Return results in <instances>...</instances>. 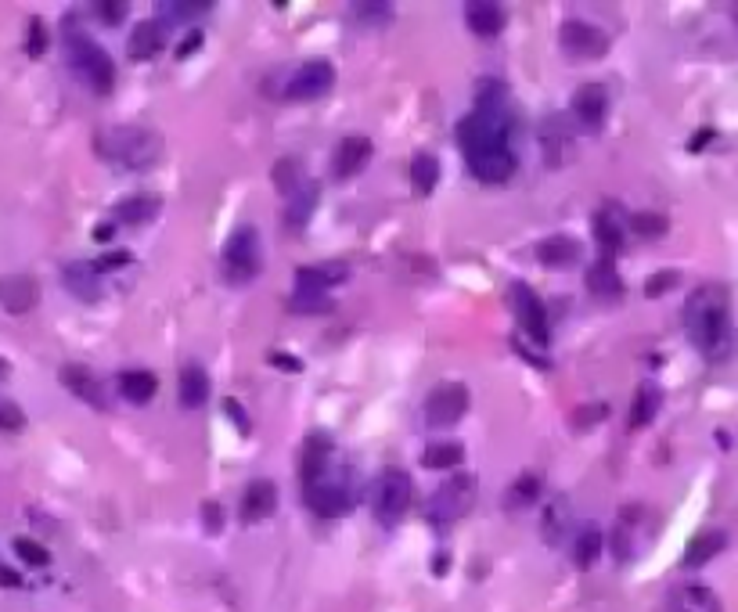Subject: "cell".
Returning a JSON list of instances; mask_svg holds the SVG:
<instances>
[{"label": "cell", "instance_id": "6da1fadb", "mask_svg": "<svg viewBox=\"0 0 738 612\" xmlns=\"http://www.w3.org/2000/svg\"><path fill=\"white\" fill-rule=\"evenodd\" d=\"M684 328L688 339L710 364H728L738 350V332L731 321V292L717 281L699 285L684 299Z\"/></svg>", "mask_w": 738, "mask_h": 612}, {"label": "cell", "instance_id": "7a4b0ae2", "mask_svg": "<svg viewBox=\"0 0 738 612\" xmlns=\"http://www.w3.org/2000/svg\"><path fill=\"white\" fill-rule=\"evenodd\" d=\"M458 141L465 148V159L508 148V141H512V108H508V90L501 83H486L479 90L472 116L458 123Z\"/></svg>", "mask_w": 738, "mask_h": 612}, {"label": "cell", "instance_id": "3957f363", "mask_svg": "<svg viewBox=\"0 0 738 612\" xmlns=\"http://www.w3.org/2000/svg\"><path fill=\"white\" fill-rule=\"evenodd\" d=\"M101 159L119 162L126 170H152L162 155V141L144 130V126H112V130H101L98 141H94Z\"/></svg>", "mask_w": 738, "mask_h": 612}, {"label": "cell", "instance_id": "277c9868", "mask_svg": "<svg viewBox=\"0 0 738 612\" xmlns=\"http://www.w3.org/2000/svg\"><path fill=\"white\" fill-rule=\"evenodd\" d=\"M65 54H69L72 72H76L94 94H108V90L116 87V65H112L108 51L94 40V36H87L83 29L72 26V22H65Z\"/></svg>", "mask_w": 738, "mask_h": 612}, {"label": "cell", "instance_id": "5b68a950", "mask_svg": "<svg viewBox=\"0 0 738 612\" xmlns=\"http://www.w3.org/2000/svg\"><path fill=\"white\" fill-rule=\"evenodd\" d=\"M411 497H414V483L404 468H382L375 486H371V512L389 530V526H396L407 515Z\"/></svg>", "mask_w": 738, "mask_h": 612}, {"label": "cell", "instance_id": "8992f818", "mask_svg": "<svg viewBox=\"0 0 738 612\" xmlns=\"http://www.w3.org/2000/svg\"><path fill=\"white\" fill-rule=\"evenodd\" d=\"M472 504H476V476L472 472H454L450 479H443L440 490L429 497V515L436 526H450V522L465 519L472 512Z\"/></svg>", "mask_w": 738, "mask_h": 612}, {"label": "cell", "instance_id": "52a82bcc", "mask_svg": "<svg viewBox=\"0 0 738 612\" xmlns=\"http://www.w3.org/2000/svg\"><path fill=\"white\" fill-rule=\"evenodd\" d=\"M263 267V256H260V234L256 227H238V231L227 238L224 245V274L234 281V285H245L260 274Z\"/></svg>", "mask_w": 738, "mask_h": 612}, {"label": "cell", "instance_id": "ba28073f", "mask_svg": "<svg viewBox=\"0 0 738 612\" xmlns=\"http://www.w3.org/2000/svg\"><path fill=\"white\" fill-rule=\"evenodd\" d=\"M558 44H562L566 58H573V62H598V58L609 54V36L598 26H591V22H580V18L562 22Z\"/></svg>", "mask_w": 738, "mask_h": 612}, {"label": "cell", "instance_id": "9c48e42d", "mask_svg": "<svg viewBox=\"0 0 738 612\" xmlns=\"http://www.w3.org/2000/svg\"><path fill=\"white\" fill-rule=\"evenodd\" d=\"M335 83V69L332 62H324V58H310L303 62L296 72H288L285 87H281V98L288 101H317L324 98Z\"/></svg>", "mask_w": 738, "mask_h": 612}, {"label": "cell", "instance_id": "30bf717a", "mask_svg": "<svg viewBox=\"0 0 738 612\" xmlns=\"http://www.w3.org/2000/svg\"><path fill=\"white\" fill-rule=\"evenodd\" d=\"M306 508H310V512H317L321 519H339V515H346L353 508L350 483L324 472L317 483L306 486Z\"/></svg>", "mask_w": 738, "mask_h": 612}, {"label": "cell", "instance_id": "8fae6325", "mask_svg": "<svg viewBox=\"0 0 738 612\" xmlns=\"http://www.w3.org/2000/svg\"><path fill=\"white\" fill-rule=\"evenodd\" d=\"M468 411V386L461 382H440L432 389L429 400H425V422L436 425V429H447V425H458Z\"/></svg>", "mask_w": 738, "mask_h": 612}, {"label": "cell", "instance_id": "7c38bea8", "mask_svg": "<svg viewBox=\"0 0 738 612\" xmlns=\"http://www.w3.org/2000/svg\"><path fill=\"white\" fill-rule=\"evenodd\" d=\"M508 299H512L515 321H519L522 332L530 335L537 346H544V342H548V310H544V303H540L537 292H533L530 285L515 281L512 292H508Z\"/></svg>", "mask_w": 738, "mask_h": 612}, {"label": "cell", "instance_id": "4fadbf2b", "mask_svg": "<svg viewBox=\"0 0 738 612\" xmlns=\"http://www.w3.org/2000/svg\"><path fill=\"white\" fill-rule=\"evenodd\" d=\"M645 508H638V504H630L627 512L620 515V522H616V530H612V551H616V558L620 562H630V558H638L641 548H645V537H641V526H645Z\"/></svg>", "mask_w": 738, "mask_h": 612}, {"label": "cell", "instance_id": "5bb4252c", "mask_svg": "<svg viewBox=\"0 0 738 612\" xmlns=\"http://www.w3.org/2000/svg\"><path fill=\"white\" fill-rule=\"evenodd\" d=\"M573 116L580 119L584 130H598L609 116V90L602 83H584L573 94Z\"/></svg>", "mask_w": 738, "mask_h": 612}, {"label": "cell", "instance_id": "9a60e30c", "mask_svg": "<svg viewBox=\"0 0 738 612\" xmlns=\"http://www.w3.org/2000/svg\"><path fill=\"white\" fill-rule=\"evenodd\" d=\"M40 303V285L29 274H8L0 278V306L8 314H29Z\"/></svg>", "mask_w": 738, "mask_h": 612}, {"label": "cell", "instance_id": "2e32d148", "mask_svg": "<svg viewBox=\"0 0 738 612\" xmlns=\"http://www.w3.org/2000/svg\"><path fill=\"white\" fill-rule=\"evenodd\" d=\"M368 159H371V141H368V137H364V134L342 137L339 148H335V155H332V173L339 180L357 177V173L368 166Z\"/></svg>", "mask_w": 738, "mask_h": 612}, {"label": "cell", "instance_id": "e0dca14e", "mask_svg": "<svg viewBox=\"0 0 738 612\" xmlns=\"http://www.w3.org/2000/svg\"><path fill=\"white\" fill-rule=\"evenodd\" d=\"M468 170H472V177L476 180H483V184H504V180L515 177L519 159H515L512 148H504V152L472 155V159H468Z\"/></svg>", "mask_w": 738, "mask_h": 612}, {"label": "cell", "instance_id": "ac0fdd59", "mask_svg": "<svg viewBox=\"0 0 738 612\" xmlns=\"http://www.w3.org/2000/svg\"><path fill=\"white\" fill-rule=\"evenodd\" d=\"M346 278H350V267L339 260H328V263H314V267H299L296 288L299 292H321V296H328V288L342 285Z\"/></svg>", "mask_w": 738, "mask_h": 612}, {"label": "cell", "instance_id": "d6986e66", "mask_svg": "<svg viewBox=\"0 0 738 612\" xmlns=\"http://www.w3.org/2000/svg\"><path fill=\"white\" fill-rule=\"evenodd\" d=\"M62 386L69 389L72 396H80L83 404H90L94 411H105L108 400H105V389H101V382L94 378V371L83 368V364H65L62 368Z\"/></svg>", "mask_w": 738, "mask_h": 612}, {"label": "cell", "instance_id": "ffe728a7", "mask_svg": "<svg viewBox=\"0 0 738 612\" xmlns=\"http://www.w3.org/2000/svg\"><path fill=\"white\" fill-rule=\"evenodd\" d=\"M623 234H627V213H623L616 202H609V206H602L594 213V238H598V245L605 249V256H616V252H620Z\"/></svg>", "mask_w": 738, "mask_h": 612}, {"label": "cell", "instance_id": "44dd1931", "mask_svg": "<svg viewBox=\"0 0 738 612\" xmlns=\"http://www.w3.org/2000/svg\"><path fill=\"white\" fill-rule=\"evenodd\" d=\"M328 461H332V436L328 432H310L303 440V465H299L303 483H317L328 472Z\"/></svg>", "mask_w": 738, "mask_h": 612}, {"label": "cell", "instance_id": "7402d4cb", "mask_svg": "<svg viewBox=\"0 0 738 612\" xmlns=\"http://www.w3.org/2000/svg\"><path fill=\"white\" fill-rule=\"evenodd\" d=\"M465 22H468V29H472L476 36H483V40L501 36L504 26H508L504 8L501 4H494V0H472V4H465Z\"/></svg>", "mask_w": 738, "mask_h": 612}, {"label": "cell", "instance_id": "603a6c76", "mask_svg": "<svg viewBox=\"0 0 738 612\" xmlns=\"http://www.w3.org/2000/svg\"><path fill=\"white\" fill-rule=\"evenodd\" d=\"M278 508V490L270 479H252L249 490L242 494V522H263Z\"/></svg>", "mask_w": 738, "mask_h": 612}, {"label": "cell", "instance_id": "cb8c5ba5", "mask_svg": "<svg viewBox=\"0 0 738 612\" xmlns=\"http://www.w3.org/2000/svg\"><path fill=\"white\" fill-rule=\"evenodd\" d=\"M62 281H65V288H69L72 296L87 299V303L101 299V274H98V267H94V263H90V260H72V263H65Z\"/></svg>", "mask_w": 738, "mask_h": 612}, {"label": "cell", "instance_id": "d4e9b609", "mask_svg": "<svg viewBox=\"0 0 738 612\" xmlns=\"http://www.w3.org/2000/svg\"><path fill=\"white\" fill-rule=\"evenodd\" d=\"M537 260L551 270H562V267H573L580 260V242L569 238V234H551L544 242L537 245Z\"/></svg>", "mask_w": 738, "mask_h": 612}, {"label": "cell", "instance_id": "484cf974", "mask_svg": "<svg viewBox=\"0 0 738 612\" xmlns=\"http://www.w3.org/2000/svg\"><path fill=\"white\" fill-rule=\"evenodd\" d=\"M724 548H728V533H720V530L695 533L692 544L684 548L681 566H684V569H699V566H706V562H713V558H717Z\"/></svg>", "mask_w": 738, "mask_h": 612}, {"label": "cell", "instance_id": "4316f807", "mask_svg": "<svg viewBox=\"0 0 738 612\" xmlns=\"http://www.w3.org/2000/svg\"><path fill=\"white\" fill-rule=\"evenodd\" d=\"M670 609L674 612H724V605H720V598L710 587L684 584V587H677L674 598H670Z\"/></svg>", "mask_w": 738, "mask_h": 612}, {"label": "cell", "instance_id": "83f0119b", "mask_svg": "<svg viewBox=\"0 0 738 612\" xmlns=\"http://www.w3.org/2000/svg\"><path fill=\"white\" fill-rule=\"evenodd\" d=\"M587 288H591L598 299L623 296V278H620V270H616V263H612V256H602V260L587 270Z\"/></svg>", "mask_w": 738, "mask_h": 612}, {"label": "cell", "instance_id": "f1b7e54d", "mask_svg": "<svg viewBox=\"0 0 738 612\" xmlns=\"http://www.w3.org/2000/svg\"><path fill=\"white\" fill-rule=\"evenodd\" d=\"M180 404L184 407H202L209 400V375L202 364H184L180 368V382H177Z\"/></svg>", "mask_w": 738, "mask_h": 612}, {"label": "cell", "instance_id": "f546056e", "mask_svg": "<svg viewBox=\"0 0 738 612\" xmlns=\"http://www.w3.org/2000/svg\"><path fill=\"white\" fill-rule=\"evenodd\" d=\"M317 209V184H299L285 202V224L288 231H303L306 220L314 216Z\"/></svg>", "mask_w": 738, "mask_h": 612}, {"label": "cell", "instance_id": "4dcf8cb0", "mask_svg": "<svg viewBox=\"0 0 738 612\" xmlns=\"http://www.w3.org/2000/svg\"><path fill=\"white\" fill-rule=\"evenodd\" d=\"M166 47V29L159 26V22H141V26L130 33V58L134 62H148V58H155V54Z\"/></svg>", "mask_w": 738, "mask_h": 612}, {"label": "cell", "instance_id": "1f68e13d", "mask_svg": "<svg viewBox=\"0 0 738 612\" xmlns=\"http://www.w3.org/2000/svg\"><path fill=\"white\" fill-rule=\"evenodd\" d=\"M206 11H213V4L209 0H166V4H159L155 8V22H159L162 29L166 26H180V22H191V18L206 15Z\"/></svg>", "mask_w": 738, "mask_h": 612}, {"label": "cell", "instance_id": "d6a6232c", "mask_svg": "<svg viewBox=\"0 0 738 612\" xmlns=\"http://www.w3.org/2000/svg\"><path fill=\"white\" fill-rule=\"evenodd\" d=\"M659 407H663V393H659L652 382L638 386V393H634V404H630V425H634V429H645L648 422H656Z\"/></svg>", "mask_w": 738, "mask_h": 612}, {"label": "cell", "instance_id": "836d02e7", "mask_svg": "<svg viewBox=\"0 0 738 612\" xmlns=\"http://www.w3.org/2000/svg\"><path fill=\"white\" fill-rule=\"evenodd\" d=\"M119 393L130 404H148L155 393H159V382H155L152 371H123L119 375Z\"/></svg>", "mask_w": 738, "mask_h": 612}, {"label": "cell", "instance_id": "e575fe53", "mask_svg": "<svg viewBox=\"0 0 738 612\" xmlns=\"http://www.w3.org/2000/svg\"><path fill=\"white\" fill-rule=\"evenodd\" d=\"M159 209H162L159 198L137 195V198H123V202L112 209V216H116L119 224H148V220H155V216H159Z\"/></svg>", "mask_w": 738, "mask_h": 612}, {"label": "cell", "instance_id": "d590c367", "mask_svg": "<svg viewBox=\"0 0 738 612\" xmlns=\"http://www.w3.org/2000/svg\"><path fill=\"white\" fill-rule=\"evenodd\" d=\"M440 184V159L429 152H418L411 162V188L414 195H432Z\"/></svg>", "mask_w": 738, "mask_h": 612}, {"label": "cell", "instance_id": "8d00e7d4", "mask_svg": "<svg viewBox=\"0 0 738 612\" xmlns=\"http://www.w3.org/2000/svg\"><path fill=\"white\" fill-rule=\"evenodd\" d=\"M598 555H602V533H598V526H584L573 540V562L580 569H591Z\"/></svg>", "mask_w": 738, "mask_h": 612}, {"label": "cell", "instance_id": "74e56055", "mask_svg": "<svg viewBox=\"0 0 738 612\" xmlns=\"http://www.w3.org/2000/svg\"><path fill=\"white\" fill-rule=\"evenodd\" d=\"M540 490H544V479L533 476V472H522L508 490V497H504V504L508 508H530V504L540 501Z\"/></svg>", "mask_w": 738, "mask_h": 612}, {"label": "cell", "instance_id": "f35d334b", "mask_svg": "<svg viewBox=\"0 0 738 612\" xmlns=\"http://www.w3.org/2000/svg\"><path fill=\"white\" fill-rule=\"evenodd\" d=\"M461 461H465V447H461V443H432V447H425V454H422V465L436 468V472H443V468H458Z\"/></svg>", "mask_w": 738, "mask_h": 612}, {"label": "cell", "instance_id": "ab89813d", "mask_svg": "<svg viewBox=\"0 0 738 612\" xmlns=\"http://www.w3.org/2000/svg\"><path fill=\"white\" fill-rule=\"evenodd\" d=\"M627 227L638 234V238L652 242V238H663V234L670 231V220H666L663 213H634V216H627Z\"/></svg>", "mask_w": 738, "mask_h": 612}, {"label": "cell", "instance_id": "60d3db41", "mask_svg": "<svg viewBox=\"0 0 738 612\" xmlns=\"http://www.w3.org/2000/svg\"><path fill=\"white\" fill-rule=\"evenodd\" d=\"M569 530V501L566 497H555V501L544 508V537L551 544H558V537Z\"/></svg>", "mask_w": 738, "mask_h": 612}, {"label": "cell", "instance_id": "b9f144b4", "mask_svg": "<svg viewBox=\"0 0 738 612\" xmlns=\"http://www.w3.org/2000/svg\"><path fill=\"white\" fill-rule=\"evenodd\" d=\"M299 184H303V180H299V166H296V159H281L278 166H274V188L281 191V195H292V191L299 188Z\"/></svg>", "mask_w": 738, "mask_h": 612}, {"label": "cell", "instance_id": "7bdbcfd3", "mask_svg": "<svg viewBox=\"0 0 738 612\" xmlns=\"http://www.w3.org/2000/svg\"><path fill=\"white\" fill-rule=\"evenodd\" d=\"M15 555L22 558L26 566H33V569H44L47 562H51L47 548H40V544H36V540H29V537H18L15 540Z\"/></svg>", "mask_w": 738, "mask_h": 612}, {"label": "cell", "instance_id": "ee69618b", "mask_svg": "<svg viewBox=\"0 0 738 612\" xmlns=\"http://www.w3.org/2000/svg\"><path fill=\"white\" fill-rule=\"evenodd\" d=\"M328 296H321V292H292V310L296 314H321V310H328Z\"/></svg>", "mask_w": 738, "mask_h": 612}, {"label": "cell", "instance_id": "f6af8a7d", "mask_svg": "<svg viewBox=\"0 0 738 612\" xmlns=\"http://www.w3.org/2000/svg\"><path fill=\"white\" fill-rule=\"evenodd\" d=\"M353 15H360V22H371V26H386L389 18H393V4H353Z\"/></svg>", "mask_w": 738, "mask_h": 612}, {"label": "cell", "instance_id": "bcb514c9", "mask_svg": "<svg viewBox=\"0 0 738 612\" xmlns=\"http://www.w3.org/2000/svg\"><path fill=\"white\" fill-rule=\"evenodd\" d=\"M602 418H609V407L605 404H584L573 411V425L576 429H591V425H598Z\"/></svg>", "mask_w": 738, "mask_h": 612}, {"label": "cell", "instance_id": "7dc6e473", "mask_svg": "<svg viewBox=\"0 0 738 612\" xmlns=\"http://www.w3.org/2000/svg\"><path fill=\"white\" fill-rule=\"evenodd\" d=\"M674 285H677V270H659V274H652V278L645 281V296L656 299V296H663V292H670Z\"/></svg>", "mask_w": 738, "mask_h": 612}, {"label": "cell", "instance_id": "c3c4849f", "mask_svg": "<svg viewBox=\"0 0 738 612\" xmlns=\"http://www.w3.org/2000/svg\"><path fill=\"white\" fill-rule=\"evenodd\" d=\"M22 425H26V414H22V407H15L11 400H0V429L18 432Z\"/></svg>", "mask_w": 738, "mask_h": 612}, {"label": "cell", "instance_id": "681fc988", "mask_svg": "<svg viewBox=\"0 0 738 612\" xmlns=\"http://www.w3.org/2000/svg\"><path fill=\"white\" fill-rule=\"evenodd\" d=\"M44 51H47V29H44L40 18H33V22H29V54L40 58Z\"/></svg>", "mask_w": 738, "mask_h": 612}, {"label": "cell", "instance_id": "f907efd6", "mask_svg": "<svg viewBox=\"0 0 738 612\" xmlns=\"http://www.w3.org/2000/svg\"><path fill=\"white\" fill-rule=\"evenodd\" d=\"M98 15L105 26H119L126 18V4H119V0H105V4H98Z\"/></svg>", "mask_w": 738, "mask_h": 612}, {"label": "cell", "instance_id": "816d5d0a", "mask_svg": "<svg viewBox=\"0 0 738 612\" xmlns=\"http://www.w3.org/2000/svg\"><path fill=\"white\" fill-rule=\"evenodd\" d=\"M202 519H206L209 533H220V526H224V512H220V504H216V501L202 504Z\"/></svg>", "mask_w": 738, "mask_h": 612}, {"label": "cell", "instance_id": "f5cc1de1", "mask_svg": "<svg viewBox=\"0 0 738 612\" xmlns=\"http://www.w3.org/2000/svg\"><path fill=\"white\" fill-rule=\"evenodd\" d=\"M202 40H206V36L198 33V29H195V33H188V36H184V44L177 47V58H191V54L202 47Z\"/></svg>", "mask_w": 738, "mask_h": 612}, {"label": "cell", "instance_id": "db71d44e", "mask_svg": "<svg viewBox=\"0 0 738 612\" xmlns=\"http://www.w3.org/2000/svg\"><path fill=\"white\" fill-rule=\"evenodd\" d=\"M126 260H130L126 252H112V256H101V260L94 263V267H98V274H105V270H112V267H123Z\"/></svg>", "mask_w": 738, "mask_h": 612}, {"label": "cell", "instance_id": "11a10c76", "mask_svg": "<svg viewBox=\"0 0 738 612\" xmlns=\"http://www.w3.org/2000/svg\"><path fill=\"white\" fill-rule=\"evenodd\" d=\"M710 141H713V130H710V126H702V130H695L692 141H688V152H702V148H706Z\"/></svg>", "mask_w": 738, "mask_h": 612}, {"label": "cell", "instance_id": "9f6ffc18", "mask_svg": "<svg viewBox=\"0 0 738 612\" xmlns=\"http://www.w3.org/2000/svg\"><path fill=\"white\" fill-rule=\"evenodd\" d=\"M224 407L234 414V425H238V429H242V432H249V418H245V411H242V407H238V400H224Z\"/></svg>", "mask_w": 738, "mask_h": 612}, {"label": "cell", "instance_id": "6f0895ef", "mask_svg": "<svg viewBox=\"0 0 738 612\" xmlns=\"http://www.w3.org/2000/svg\"><path fill=\"white\" fill-rule=\"evenodd\" d=\"M270 360H274V368H285V371H299V368H303V364H299L296 357H288V353H274Z\"/></svg>", "mask_w": 738, "mask_h": 612}, {"label": "cell", "instance_id": "680465c9", "mask_svg": "<svg viewBox=\"0 0 738 612\" xmlns=\"http://www.w3.org/2000/svg\"><path fill=\"white\" fill-rule=\"evenodd\" d=\"M0 584H4V587H18V584H22V576L11 573V569H0Z\"/></svg>", "mask_w": 738, "mask_h": 612}, {"label": "cell", "instance_id": "91938a15", "mask_svg": "<svg viewBox=\"0 0 738 612\" xmlns=\"http://www.w3.org/2000/svg\"><path fill=\"white\" fill-rule=\"evenodd\" d=\"M94 242H112V224L94 227Z\"/></svg>", "mask_w": 738, "mask_h": 612}, {"label": "cell", "instance_id": "94428289", "mask_svg": "<svg viewBox=\"0 0 738 612\" xmlns=\"http://www.w3.org/2000/svg\"><path fill=\"white\" fill-rule=\"evenodd\" d=\"M0 378H8V364L4 360H0Z\"/></svg>", "mask_w": 738, "mask_h": 612}]
</instances>
